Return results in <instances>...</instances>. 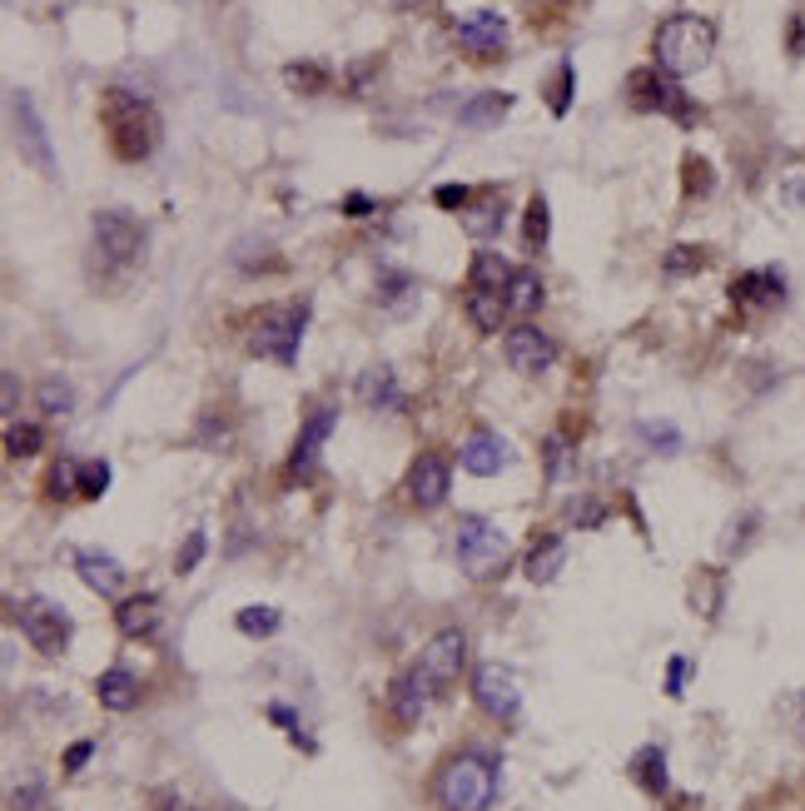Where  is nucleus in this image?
Here are the masks:
<instances>
[{
  "label": "nucleus",
  "mask_w": 805,
  "mask_h": 811,
  "mask_svg": "<svg viewBox=\"0 0 805 811\" xmlns=\"http://www.w3.org/2000/svg\"><path fill=\"white\" fill-rule=\"evenodd\" d=\"M95 697H100L105 712H135L140 697H144V687H140V677H135L129 667H105L100 677H95Z\"/></svg>",
  "instance_id": "20"
},
{
  "label": "nucleus",
  "mask_w": 805,
  "mask_h": 811,
  "mask_svg": "<svg viewBox=\"0 0 805 811\" xmlns=\"http://www.w3.org/2000/svg\"><path fill=\"white\" fill-rule=\"evenodd\" d=\"M463 314L473 319V329L478 334H502V324H507V295H498V289H478V284H467L463 295Z\"/></svg>",
  "instance_id": "21"
},
{
  "label": "nucleus",
  "mask_w": 805,
  "mask_h": 811,
  "mask_svg": "<svg viewBox=\"0 0 805 811\" xmlns=\"http://www.w3.org/2000/svg\"><path fill=\"white\" fill-rule=\"evenodd\" d=\"M652 55L656 65H662L666 75H696L712 65L716 55V25L706 21V15H666L662 25H656V36H652Z\"/></svg>",
  "instance_id": "2"
},
{
  "label": "nucleus",
  "mask_w": 805,
  "mask_h": 811,
  "mask_svg": "<svg viewBox=\"0 0 805 811\" xmlns=\"http://www.w3.org/2000/svg\"><path fill=\"white\" fill-rule=\"evenodd\" d=\"M408 299H413V279H408V274H383V279H378V304L408 309Z\"/></svg>",
  "instance_id": "38"
},
{
  "label": "nucleus",
  "mask_w": 805,
  "mask_h": 811,
  "mask_svg": "<svg viewBox=\"0 0 805 811\" xmlns=\"http://www.w3.org/2000/svg\"><path fill=\"white\" fill-rule=\"evenodd\" d=\"M513 264L502 254H478L473 259V270H467V284H478V289H498V295H507V284H513Z\"/></svg>",
  "instance_id": "29"
},
{
  "label": "nucleus",
  "mask_w": 805,
  "mask_h": 811,
  "mask_svg": "<svg viewBox=\"0 0 805 811\" xmlns=\"http://www.w3.org/2000/svg\"><path fill=\"white\" fill-rule=\"evenodd\" d=\"M90 229H95V249H100L105 264H129L144 249V224L129 210H95Z\"/></svg>",
  "instance_id": "9"
},
{
  "label": "nucleus",
  "mask_w": 805,
  "mask_h": 811,
  "mask_svg": "<svg viewBox=\"0 0 805 811\" xmlns=\"http://www.w3.org/2000/svg\"><path fill=\"white\" fill-rule=\"evenodd\" d=\"M15 623H21L25 642L36 647V652H46V658H60V652L71 647V617L50 598H25L21 608H15Z\"/></svg>",
  "instance_id": "7"
},
{
  "label": "nucleus",
  "mask_w": 805,
  "mask_h": 811,
  "mask_svg": "<svg viewBox=\"0 0 805 811\" xmlns=\"http://www.w3.org/2000/svg\"><path fill=\"white\" fill-rule=\"evenodd\" d=\"M75 483H80V498H100L110 488V463L105 459H80Z\"/></svg>",
  "instance_id": "37"
},
{
  "label": "nucleus",
  "mask_w": 805,
  "mask_h": 811,
  "mask_svg": "<svg viewBox=\"0 0 805 811\" xmlns=\"http://www.w3.org/2000/svg\"><path fill=\"white\" fill-rule=\"evenodd\" d=\"M562 563H567V542H562L557 533H548V538H537L532 553H527V577H532V583H552V577L562 573Z\"/></svg>",
  "instance_id": "25"
},
{
  "label": "nucleus",
  "mask_w": 805,
  "mask_h": 811,
  "mask_svg": "<svg viewBox=\"0 0 805 811\" xmlns=\"http://www.w3.org/2000/svg\"><path fill=\"white\" fill-rule=\"evenodd\" d=\"M731 304L751 309V314H766V309L785 304V274L781 270H751L731 279Z\"/></svg>",
  "instance_id": "16"
},
{
  "label": "nucleus",
  "mask_w": 805,
  "mask_h": 811,
  "mask_svg": "<svg viewBox=\"0 0 805 811\" xmlns=\"http://www.w3.org/2000/svg\"><path fill=\"white\" fill-rule=\"evenodd\" d=\"M11 115H15V140H21L25 165H36L46 179H55V150H50L46 125H40V115H36V100H30L25 90H15L11 95Z\"/></svg>",
  "instance_id": "12"
},
{
  "label": "nucleus",
  "mask_w": 805,
  "mask_h": 811,
  "mask_svg": "<svg viewBox=\"0 0 805 811\" xmlns=\"http://www.w3.org/2000/svg\"><path fill=\"white\" fill-rule=\"evenodd\" d=\"M457 563H463L467 577H478V583L498 577L502 567H507V533H502L492 517L467 513L463 523H457Z\"/></svg>",
  "instance_id": "5"
},
{
  "label": "nucleus",
  "mask_w": 805,
  "mask_h": 811,
  "mask_svg": "<svg viewBox=\"0 0 805 811\" xmlns=\"http://www.w3.org/2000/svg\"><path fill=\"white\" fill-rule=\"evenodd\" d=\"M164 811H194V807H189V801H169V807H164Z\"/></svg>",
  "instance_id": "52"
},
{
  "label": "nucleus",
  "mask_w": 805,
  "mask_h": 811,
  "mask_svg": "<svg viewBox=\"0 0 805 811\" xmlns=\"http://www.w3.org/2000/svg\"><path fill=\"white\" fill-rule=\"evenodd\" d=\"M502 220H507V200H502L498 189H492V195H482V200H473L463 210V229L473 239H492L502 229Z\"/></svg>",
  "instance_id": "24"
},
{
  "label": "nucleus",
  "mask_w": 805,
  "mask_h": 811,
  "mask_svg": "<svg viewBox=\"0 0 805 811\" xmlns=\"http://www.w3.org/2000/svg\"><path fill=\"white\" fill-rule=\"evenodd\" d=\"M542 459H548V473H552V478H562V463H567V444H562V438H548V444H542Z\"/></svg>",
  "instance_id": "47"
},
{
  "label": "nucleus",
  "mask_w": 805,
  "mask_h": 811,
  "mask_svg": "<svg viewBox=\"0 0 805 811\" xmlns=\"http://www.w3.org/2000/svg\"><path fill=\"white\" fill-rule=\"evenodd\" d=\"M115 627L125 637H150L154 627H160V598H154V592H135V598H125L115 608Z\"/></svg>",
  "instance_id": "22"
},
{
  "label": "nucleus",
  "mask_w": 805,
  "mask_h": 811,
  "mask_svg": "<svg viewBox=\"0 0 805 811\" xmlns=\"http://www.w3.org/2000/svg\"><path fill=\"white\" fill-rule=\"evenodd\" d=\"M40 448H46V428L40 424H11L5 428V453H11V459H36Z\"/></svg>",
  "instance_id": "34"
},
{
  "label": "nucleus",
  "mask_w": 805,
  "mask_h": 811,
  "mask_svg": "<svg viewBox=\"0 0 805 811\" xmlns=\"http://www.w3.org/2000/svg\"><path fill=\"white\" fill-rule=\"evenodd\" d=\"M432 204H438V210L463 214L467 204H473V189H467V185H438V189H432Z\"/></svg>",
  "instance_id": "41"
},
{
  "label": "nucleus",
  "mask_w": 805,
  "mask_h": 811,
  "mask_svg": "<svg viewBox=\"0 0 805 811\" xmlns=\"http://www.w3.org/2000/svg\"><path fill=\"white\" fill-rule=\"evenodd\" d=\"M637 434H642L656 453H681V428H671V424H642Z\"/></svg>",
  "instance_id": "39"
},
{
  "label": "nucleus",
  "mask_w": 805,
  "mask_h": 811,
  "mask_svg": "<svg viewBox=\"0 0 805 811\" xmlns=\"http://www.w3.org/2000/svg\"><path fill=\"white\" fill-rule=\"evenodd\" d=\"M90 757H95V741H75V747H71V752H65V757H60V762H65V772L75 776L85 762H90Z\"/></svg>",
  "instance_id": "48"
},
{
  "label": "nucleus",
  "mask_w": 805,
  "mask_h": 811,
  "mask_svg": "<svg viewBox=\"0 0 805 811\" xmlns=\"http://www.w3.org/2000/svg\"><path fill=\"white\" fill-rule=\"evenodd\" d=\"M706 264H712L706 245H677L671 254L662 259V274H671V279H687V274H701Z\"/></svg>",
  "instance_id": "32"
},
{
  "label": "nucleus",
  "mask_w": 805,
  "mask_h": 811,
  "mask_svg": "<svg viewBox=\"0 0 805 811\" xmlns=\"http://www.w3.org/2000/svg\"><path fill=\"white\" fill-rule=\"evenodd\" d=\"M36 403H40V409H46V419H65V413L75 409V388L65 384V378H60V374H50L46 384L36 388Z\"/></svg>",
  "instance_id": "33"
},
{
  "label": "nucleus",
  "mask_w": 805,
  "mask_h": 811,
  "mask_svg": "<svg viewBox=\"0 0 805 811\" xmlns=\"http://www.w3.org/2000/svg\"><path fill=\"white\" fill-rule=\"evenodd\" d=\"M513 110V95H502V90H488V95H478V100H467L463 105V129H492L502 115Z\"/></svg>",
  "instance_id": "28"
},
{
  "label": "nucleus",
  "mask_w": 805,
  "mask_h": 811,
  "mask_svg": "<svg viewBox=\"0 0 805 811\" xmlns=\"http://www.w3.org/2000/svg\"><path fill=\"white\" fill-rule=\"evenodd\" d=\"M100 120H105V140L115 150V160L125 165H140L160 150V115L144 95L135 90H105L100 100Z\"/></svg>",
  "instance_id": "1"
},
{
  "label": "nucleus",
  "mask_w": 805,
  "mask_h": 811,
  "mask_svg": "<svg viewBox=\"0 0 805 811\" xmlns=\"http://www.w3.org/2000/svg\"><path fill=\"white\" fill-rule=\"evenodd\" d=\"M343 214H349V220H368V214L378 210L374 200H368V195H359V189H353V195H343V204H339Z\"/></svg>",
  "instance_id": "46"
},
{
  "label": "nucleus",
  "mask_w": 805,
  "mask_h": 811,
  "mask_svg": "<svg viewBox=\"0 0 805 811\" xmlns=\"http://www.w3.org/2000/svg\"><path fill=\"white\" fill-rule=\"evenodd\" d=\"M359 399H363V409H403V384H398V374L393 369H368V374L359 378Z\"/></svg>",
  "instance_id": "23"
},
{
  "label": "nucleus",
  "mask_w": 805,
  "mask_h": 811,
  "mask_svg": "<svg viewBox=\"0 0 805 811\" xmlns=\"http://www.w3.org/2000/svg\"><path fill=\"white\" fill-rule=\"evenodd\" d=\"M687 677H691V662H687V658H671V662H666V697H681V693H687Z\"/></svg>",
  "instance_id": "44"
},
{
  "label": "nucleus",
  "mask_w": 805,
  "mask_h": 811,
  "mask_svg": "<svg viewBox=\"0 0 805 811\" xmlns=\"http://www.w3.org/2000/svg\"><path fill=\"white\" fill-rule=\"evenodd\" d=\"M502 353H507V364L517 369V374H548L552 364H557V344H552V334H542L537 324H513L507 329V339H502Z\"/></svg>",
  "instance_id": "13"
},
{
  "label": "nucleus",
  "mask_w": 805,
  "mask_h": 811,
  "mask_svg": "<svg viewBox=\"0 0 805 811\" xmlns=\"http://www.w3.org/2000/svg\"><path fill=\"white\" fill-rule=\"evenodd\" d=\"M573 523H582V528H596V523H607V508L596 503V498H587V503L573 508Z\"/></svg>",
  "instance_id": "45"
},
{
  "label": "nucleus",
  "mask_w": 805,
  "mask_h": 811,
  "mask_svg": "<svg viewBox=\"0 0 805 811\" xmlns=\"http://www.w3.org/2000/svg\"><path fill=\"white\" fill-rule=\"evenodd\" d=\"M279 608H244L239 612V617H234V627H239V633L244 637H274L279 633Z\"/></svg>",
  "instance_id": "35"
},
{
  "label": "nucleus",
  "mask_w": 805,
  "mask_h": 811,
  "mask_svg": "<svg viewBox=\"0 0 805 811\" xmlns=\"http://www.w3.org/2000/svg\"><path fill=\"white\" fill-rule=\"evenodd\" d=\"M706 189H712V165L696 160V154H687V195L696 200V195H706Z\"/></svg>",
  "instance_id": "43"
},
{
  "label": "nucleus",
  "mask_w": 805,
  "mask_h": 811,
  "mask_svg": "<svg viewBox=\"0 0 805 811\" xmlns=\"http://www.w3.org/2000/svg\"><path fill=\"white\" fill-rule=\"evenodd\" d=\"M473 702L498 722H517L523 718V683H517V672L502 667V662H478V672H473Z\"/></svg>",
  "instance_id": "8"
},
{
  "label": "nucleus",
  "mask_w": 805,
  "mask_h": 811,
  "mask_svg": "<svg viewBox=\"0 0 805 811\" xmlns=\"http://www.w3.org/2000/svg\"><path fill=\"white\" fill-rule=\"evenodd\" d=\"M432 697H438V687L428 683V672H423V667H408L393 687H388V712H393L398 727H418L423 712L432 707Z\"/></svg>",
  "instance_id": "14"
},
{
  "label": "nucleus",
  "mask_w": 805,
  "mask_h": 811,
  "mask_svg": "<svg viewBox=\"0 0 805 811\" xmlns=\"http://www.w3.org/2000/svg\"><path fill=\"white\" fill-rule=\"evenodd\" d=\"M432 797L443 811H488L498 801V762L482 752H453L438 766Z\"/></svg>",
  "instance_id": "3"
},
{
  "label": "nucleus",
  "mask_w": 805,
  "mask_h": 811,
  "mask_svg": "<svg viewBox=\"0 0 805 811\" xmlns=\"http://www.w3.org/2000/svg\"><path fill=\"white\" fill-rule=\"evenodd\" d=\"M573 85H577L573 60H562L557 75H552V85H548V105H552V115H567V110H573Z\"/></svg>",
  "instance_id": "36"
},
{
  "label": "nucleus",
  "mask_w": 805,
  "mask_h": 811,
  "mask_svg": "<svg viewBox=\"0 0 805 811\" xmlns=\"http://www.w3.org/2000/svg\"><path fill=\"white\" fill-rule=\"evenodd\" d=\"M268 718L279 722V727L289 732V737H293V732H299V712H293V707H284V702H268Z\"/></svg>",
  "instance_id": "49"
},
{
  "label": "nucleus",
  "mask_w": 805,
  "mask_h": 811,
  "mask_svg": "<svg viewBox=\"0 0 805 811\" xmlns=\"http://www.w3.org/2000/svg\"><path fill=\"white\" fill-rule=\"evenodd\" d=\"M304 329H309V304L264 309V314H254V329H249V353H259V359H279L284 369H293Z\"/></svg>",
  "instance_id": "4"
},
{
  "label": "nucleus",
  "mask_w": 805,
  "mask_h": 811,
  "mask_svg": "<svg viewBox=\"0 0 805 811\" xmlns=\"http://www.w3.org/2000/svg\"><path fill=\"white\" fill-rule=\"evenodd\" d=\"M552 5H567V0H552Z\"/></svg>",
  "instance_id": "53"
},
{
  "label": "nucleus",
  "mask_w": 805,
  "mask_h": 811,
  "mask_svg": "<svg viewBox=\"0 0 805 811\" xmlns=\"http://www.w3.org/2000/svg\"><path fill=\"white\" fill-rule=\"evenodd\" d=\"M453 40H457L463 55H473V60L488 65V60L507 55V21H502L498 11H467V15L453 21Z\"/></svg>",
  "instance_id": "10"
},
{
  "label": "nucleus",
  "mask_w": 805,
  "mask_h": 811,
  "mask_svg": "<svg viewBox=\"0 0 805 811\" xmlns=\"http://www.w3.org/2000/svg\"><path fill=\"white\" fill-rule=\"evenodd\" d=\"M548 235H552V210H548V200H542V195H532V200H527V220H523V245H527V254H542Z\"/></svg>",
  "instance_id": "31"
},
{
  "label": "nucleus",
  "mask_w": 805,
  "mask_h": 811,
  "mask_svg": "<svg viewBox=\"0 0 805 811\" xmlns=\"http://www.w3.org/2000/svg\"><path fill=\"white\" fill-rule=\"evenodd\" d=\"M791 46H795V55L805 50V25L801 21H791Z\"/></svg>",
  "instance_id": "51"
},
{
  "label": "nucleus",
  "mask_w": 805,
  "mask_h": 811,
  "mask_svg": "<svg viewBox=\"0 0 805 811\" xmlns=\"http://www.w3.org/2000/svg\"><path fill=\"white\" fill-rule=\"evenodd\" d=\"M75 573H80V583L95 592V598H120V588H125V567H120L110 553H100V548L75 553Z\"/></svg>",
  "instance_id": "19"
},
{
  "label": "nucleus",
  "mask_w": 805,
  "mask_h": 811,
  "mask_svg": "<svg viewBox=\"0 0 805 811\" xmlns=\"http://www.w3.org/2000/svg\"><path fill=\"white\" fill-rule=\"evenodd\" d=\"M627 100H631V110L671 115V120H681V125H691V120H696V105L687 100V90L677 85V75H666L662 65L631 71V80H627Z\"/></svg>",
  "instance_id": "6"
},
{
  "label": "nucleus",
  "mask_w": 805,
  "mask_h": 811,
  "mask_svg": "<svg viewBox=\"0 0 805 811\" xmlns=\"http://www.w3.org/2000/svg\"><path fill=\"white\" fill-rule=\"evenodd\" d=\"M204 548H210V538H204V533H189L179 558H175V573H194V567L204 563Z\"/></svg>",
  "instance_id": "42"
},
{
  "label": "nucleus",
  "mask_w": 805,
  "mask_h": 811,
  "mask_svg": "<svg viewBox=\"0 0 805 811\" xmlns=\"http://www.w3.org/2000/svg\"><path fill=\"white\" fill-rule=\"evenodd\" d=\"M284 80H289L293 95H324L328 85H334V75H328L318 60H293V65H284Z\"/></svg>",
  "instance_id": "30"
},
{
  "label": "nucleus",
  "mask_w": 805,
  "mask_h": 811,
  "mask_svg": "<svg viewBox=\"0 0 805 811\" xmlns=\"http://www.w3.org/2000/svg\"><path fill=\"white\" fill-rule=\"evenodd\" d=\"M463 469L473 478H492V473L507 469V438L492 434V428H473L463 438Z\"/></svg>",
  "instance_id": "18"
},
{
  "label": "nucleus",
  "mask_w": 805,
  "mask_h": 811,
  "mask_svg": "<svg viewBox=\"0 0 805 811\" xmlns=\"http://www.w3.org/2000/svg\"><path fill=\"white\" fill-rule=\"evenodd\" d=\"M75 469H80V463H55V469H50V478H46V494H50V498L80 494V483H75Z\"/></svg>",
  "instance_id": "40"
},
{
  "label": "nucleus",
  "mask_w": 805,
  "mask_h": 811,
  "mask_svg": "<svg viewBox=\"0 0 805 811\" xmlns=\"http://www.w3.org/2000/svg\"><path fill=\"white\" fill-rule=\"evenodd\" d=\"M40 797H46L40 787H21L11 801H15V811H36V807H40Z\"/></svg>",
  "instance_id": "50"
},
{
  "label": "nucleus",
  "mask_w": 805,
  "mask_h": 811,
  "mask_svg": "<svg viewBox=\"0 0 805 811\" xmlns=\"http://www.w3.org/2000/svg\"><path fill=\"white\" fill-rule=\"evenodd\" d=\"M631 782H637L646 797H662V791H666V752L656 747V741L631 757Z\"/></svg>",
  "instance_id": "27"
},
{
  "label": "nucleus",
  "mask_w": 805,
  "mask_h": 811,
  "mask_svg": "<svg viewBox=\"0 0 805 811\" xmlns=\"http://www.w3.org/2000/svg\"><path fill=\"white\" fill-rule=\"evenodd\" d=\"M448 494H453V469H448L438 453H423L418 463L408 469V503L432 513V508H443Z\"/></svg>",
  "instance_id": "15"
},
{
  "label": "nucleus",
  "mask_w": 805,
  "mask_h": 811,
  "mask_svg": "<svg viewBox=\"0 0 805 811\" xmlns=\"http://www.w3.org/2000/svg\"><path fill=\"white\" fill-rule=\"evenodd\" d=\"M542 299H548V284H542V274H537V270H517L513 284H507V309L527 319V314H537V309H542Z\"/></svg>",
  "instance_id": "26"
},
{
  "label": "nucleus",
  "mask_w": 805,
  "mask_h": 811,
  "mask_svg": "<svg viewBox=\"0 0 805 811\" xmlns=\"http://www.w3.org/2000/svg\"><path fill=\"white\" fill-rule=\"evenodd\" d=\"M334 424H339V413L334 409H314L304 419V428H299V438H293V453H289V478H304V473H314L318 463V448L328 444V434H334Z\"/></svg>",
  "instance_id": "17"
},
{
  "label": "nucleus",
  "mask_w": 805,
  "mask_h": 811,
  "mask_svg": "<svg viewBox=\"0 0 805 811\" xmlns=\"http://www.w3.org/2000/svg\"><path fill=\"white\" fill-rule=\"evenodd\" d=\"M418 667L428 672V683L438 687V693H443V687H453L457 677H463V667H467V637H463V627H443V633H432L428 647H423Z\"/></svg>",
  "instance_id": "11"
}]
</instances>
